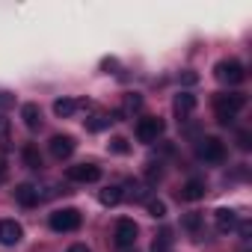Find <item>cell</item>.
<instances>
[{
	"label": "cell",
	"mask_w": 252,
	"mask_h": 252,
	"mask_svg": "<svg viewBox=\"0 0 252 252\" xmlns=\"http://www.w3.org/2000/svg\"><path fill=\"white\" fill-rule=\"evenodd\" d=\"M243 107H246V95L243 92H220V95H214V113H217L220 125H231L234 116Z\"/></svg>",
	"instance_id": "1"
},
{
	"label": "cell",
	"mask_w": 252,
	"mask_h": 252,
	"mask_svg": "<svg viewBox=\"0 0 252 252\" xmlns=\"http://www.w3.org/2000/svg\"><path fill=\"white\" fill-rule=\"evenodd\" d=\"M214 77H217L220 83H225V86H240V83L246 80V68H243L237 60H220V63L214 65Z\"/></svg>",
	"instance_id": "2"
},
{
	"label": "cell",
	"mask_w": 252,
	"mask_h": 252,
	"mask_svg": "<svg viewBox=\"0 0 252 252\" xmlns=\"http://www.w3.org/2000/svg\"><path fill=\"white\" fill-rule=\"evenodd\" d=\"M80 222H83V217H80L77 208H60V211H54V214L48 217V225H51L54 231H60V234H65V231H77Z\"/></svg>",
	"instance_id": "3"
},
{
	"label": "cell",
	"mask_w": 252,
	"mask_h": 252,
	"mask_svg": "<svg viewBox=\"0 0 252 252\" xmlns=\"http://www.w3.org/2000/svg\"><path fill=\"white\" fill-rule=\"evenodd\" d=\"M163 119H158V116H143L140 122H137V128H134V134H137V140L140 143H146V146H152V143H158L160 137H163Z\"/></svg>",
	"instance_id": "4"
},
{
	"label": "cell",
	"mask_w": 252,
	"mask_h": 252,
	"mask_svg": "<svg viewBox=\"0 0 252 252\" xmlns=\"http://www.w3.org/2000/svg\"><path fill=\"white\" fill-rule=\"evenodd\" d=\"M196 155L205 163H222L225 160V143L220 137H202L199 146H196Z\"/></svg>",
	"instance_id": "5"
},
{
	"label": "cell",
	"mask_w": 252,
	"mask_h": 252,
	"mask_svg": "<svg viewBox=\"0 0 252 252\" xmlns=\"http://www.w3.org/2000/svg\"><path fill=\"white\" fill-rule=\"evenodd\" d=\"M137 234H140V228H137V222L128 220V217H122V220L116 222V228H113V240H116L119 249H131V246L137 243Z\"/></svg>",
	"instance_id": "6"
},
{
	"label": "cell",
	"mask_w": 252,
	"mask_h": 252,
	"mask_svg": "<svg viewBox=\"0 0 252 252\" xmlns=\"http://www.w3.org/2000/svg\"><path fill=\"white\" fill-rule=\"evenodd\" d=\"M65 178L74 181V184H95L101 178V166H95V163H74V166L65 169Z\"/></svg>",
	"instance_id": "7"
},
{
	"label": "cell",
	"mask_w": 252,
	"mask_h": 252,
	"mask_svg": "<svg viewBox=\"0 0 252 252\" xmlns=\"http://www.w3.org/2000/svg\"><path fill=\"white\" fill-rule=\"evenodd\" d=\"M48 149H51V155H54L57 160H65V158H71V155H74L77 143H74V137H68V134H57V137H51Z\"/></svg>",
	"instance_id": "8"
},
{
	"label": "cell",
	"mask_w": 252,
	"mask_h": 252,
	"mask_svg": "<svg viewBox=\"0 0 252 252\" xmlns=\"http://www.w3.org/2000/svg\"><path fill=\"white\" fill-rule=\"evenodd\" d=\"M21 237H24L21 222H15V220H0V243H3V246H18Z\"/></svg>",
	"instance_id": "9"
},
{
	"label": "cell",
	"mask_w": 252,
	"mask_h": 252,
	"mask_svg": "<svg viewBox=\"0 0 252 252\" xmlns=\"http://www.w3.org/2000/svg\"><path fill=\"white\" fill-rule=\"evenodd\" d=\"M83 107H89L86 98H80V101H77V98H57V101H54V113H57L60 119H71V116H74L77 110H83Z\"/></svg>",
	"instance_id": "10"
},
{
	"label": "cell",
	"mask_w": 252,
	"mask_h": 252,
	"mask_svg": "<svg viewBox=\"0 0 252 252\" xmlns=\"http://www.w3.org/2000/svg\"><path fill=\"white\" fill-rule=\"evenodd\" d=\"M15 202L24 205V208H36L42 202V193H39L36 184H18L15 187Z\"/></svg>",
	"instance_id": "11"
},
{
	"label": "cell",
	"mask_w": 252,
	"mask_h": 252,
	"mask_svg": "<svg viewBox=\"0 0 252 252\" xmlns=\"http://www.w3.org/2000/svg\"><path fill=\"white\" fill-rule=\"evenodd\" d=\"M172 110H175L178 122H184V119L196 110V95H190V92H178L175 101H172Z\"/></svg>",
	"instance_id": "12"
},
{
	"label": "cell",
	"mask_w": 252,
	"mask_h": 252,
	"mask_svg": "<svg viewBox=\"0 0 252 252\" xmlns=\"http://www.w3.org/2000/svg\"><path fill=\"white\" fill-rule=\"evenodd\" d=\"M214 220H217V231H222V234H228V231H234L237 228V214L231 211V208H220L217 214H214Z\"/></svg>",
	"instance_id": "13"
},
{
	"label": "cell",
	"mask_w": 252,
	"mask_h": 252,
	"mask_svg": "<svg viewBox=\"0 0 252 252\" xmlns=\"http://www.w3.org/2000/svg\"><path fill=\"white\" fill-rule=\"evenodd\" d=\"M184 202H199V199H205V181L202 178H190L184 187H181V193H178Z\"/></svg>",
	"instance_id": "14"
},
{
	"label": "cell",
	"mask_w": 252,
	"mask_h": 252,
	"mask_svg": "<svg viewBox=\"0 0 252 252\" xmlns=\"http://www.w3.org/2000/svg\"><path fill=\"white\" fill-rule=\"evenodd\" d=\"M21 119H24V125H27V128L30 131H39L42 128V110H39V104H24L21 107Z\"/></svg>",
	"instance_id": "15"
},
{
	"label": "cell",
	"mask_w": 252,
	"mask_h": 252,
	"mask_svg": "<svg viewBox=\"0 0 252 252\" xmlns=\"http://www.w3.org/2000/svg\"><path fill=\"white\" fill-rule=\"evenodd\" d=\"M21 160H24L27 169H42V155H39V149H36L33 143H27V146L21 149Z\"/></svg>",
	"instance_id": "16"
},
{
	"label": "cell",
	"mask_w": 252,
	"mask_h": 252,
	"mask_svg": "<svg viewBox=\"0 0 252 252\" xmlns=\"http://www.w3.org/2000/svg\"><path fill=\"white\" fill-rule=\"evenodd\" d=\"M98 199H101V205L113 208V205H119V202L125 199V190H122V187H116V184H110V187H104V190L98 193Z\"/></svg>",
	"instance_id": "17"
},
{
	"label": "cell",
	"mask_w": 252,
	"mask_h": 252,
	"mask_svg": "<svg viewBox=\"0 0 252 252\" xmlns=\"http://www.w3.org/2000/svg\"><path fill=\"white\" fill-rule=\"evenodd\" d=\"M140 107H143V95H137V92H128L125 95V104H122V110H119V116L125 119V116H134V113H140Z\"/></svg>",
	"instance_id": "18"
},
{
	"label": "cell",
	"mask_w": 252,
	"mask_h": 252,
	"mask_svg": "<svg viewBox=\"0 0 252 252\" xmlns=\"http://www.w3.org/2000/svg\"><path fill=\"white\" fill-rule=\"evenodd\" d=\"M202 225H205V217H202L199 211H190V214H184V220H181V228L190 231V234H199Z\"/></svg>",
	"instance_id": "19"
},
{
	"label": "cell",
	"mask_w": 252,
	"mask_h": 252,
	"mask_svg": "<svg viewBox=\"0 0 252 252\" xmlns=\"http://www.w3.org/2000/svg\"><path fill=\"white\" fill-rule=\"evenodd\" d=\"M113 125V116H92V119H86V131H92V134H98V131H104V128H110Z\"/></svg>",
	"instance_id": "20"
},
{
	"label": "cell",
	"mask_w": 252,
	"mask_h": 252,
	"mask_svg": "<svg viewBox=\"0 0 252 252\" xmlns=\"http://www.w3.org/2000/svg\"><path fill=\"white\" fill-rule=\"evenodd\" d=\"M152 252H172V231L169 228H163L158 234V240L152 243Z\"/></svg>",
	"instance_id": "21"
},
{
	"label": "cell",
	"mask_w": 252,
	"mask_h": 252,
	"mask_svg": "<svg viewBox=\"0 0 252 252\" xmlns=\"http://www.w3.org/2000/svg\"><path fill=\"white\" fill-rule=\"evenodd\" d=\"M125 190H128V196H131L134 202H149V190H146L140 181H128V184H125Z\"/></svg>",
	"instance_id": "22"
},
{
	"label": "cell",
	"mask_w": 252,
	"mask_h": 252,
	"mask_svg": "<svg viewBox=\"0 0 252 252\" xmlns=\"http://www.w3.org/2000/svg\"><path fill=\"white\" fill-rule=\"evenodd\" d=\"M9 134H12V122L0 113V152H6L9 149Z\"/></svg>",
	"instance_id": "23"
},
{
	"label": "cell",
	"mask_w": 252,
	"mask_h": 252,
	"mask_svg": "<svg viewBox=\"0 0 252 252\" xmlns=\"http://www.w3.org/2000/svg\"><path fill=\"white\" fill-rule=\"evenodd\" d=\"M146 208H149V214H152L155 220H163V217H166V202H160V199H149Z\"/></svg>",
	"instance_id": "24"
},
{
	"label": "cell",
	"mask_w": 252,
	"mask_h": 252,
	"mask_svg": "<svg viewBox=\"0 0 252 252\" xmlns=\"http://www.w3.org/2000/svg\"><path fill=\"white\" fill-rule=\"evenodd\" d=\"M110 152H116V155H128L131 146H128V140H125V137H113V140H110Z\"/></svg>",
	"instance_id": "25"
},
{
	"label": "cell",
	"mask_w": 252,
	"mask_h": 252,
	"mask_svg": "<svg viewBox=\"0 0 252 252\" xmlns=\"http://www.w3.org/2000/svg\"><path fill=\"white\" fill-rule=\"evenodd\" d=\"M160 175H163L160 163H149V169H146V181H149V184H158V181H160Z\"/></svg>",
	"instance_id": "26"
},
{
	"label": "cell",
	"mask_w": 252,
	"mask_h": 252,
	"mask_svg": "<svg viewBox=\"0 0 252 252\" xmlns=\"http://www.w3.org/2000/svg\"><path fill=\"white\" fill-rule=\"evenodd\" d=\"M237 149H243V152L252 149V131H237Z\"/></svg>",
	"instance_id": "27"
},
{
	"label": "cell",
	"mask_w": 252,
	"mask_h": 252,
	"mask_svg": "<svg viewBox=\"0 0 252 252\" xmlns=\"http://www.w3.org/2000/svg\"><path fill=\"white\" fill-rule=\"evenodd\" d=\"M12 104H15V95L6 92V89H0V110H9Z\"/></svg>",
	"instance_id": "28"
},
{
	"label": "cell",
	"mask_w": 252,
	"mask_h": 252,
	"mask_svg": "<svg viewBox=\"0 0 252 252\" xmlns=\"http://www.w3.org/2000/svg\"><path fill=\"white\" fill-rule=\"evenodd\" d=\"M101 68H104L107 74H113V71L119 68V60H116V57H104V60H101Z\"/></svg>",
	"instance_id": "29"
},
{
	"label": "cell",
	"mask_w": 252,
	"mask_h": 252,
	"mask_svg": "<svg viewBox=\"0 0 252 252\" xmlns=\"http://www.w3.org/2000/svg\"><path fill=\"white\" fill-rule=\"evenodd\" d=\"M178 80H181L184 86H196V83H199V74H196V71H181Z\"/></svg>",
	"instance_id": "30"
},
{
	"label": "cell",
	"mask_w": 252,
	"mask_h": 252,
	"mask_svg": "<svg viewBox=\"0 0 252 252\" xmlns=\"http://www.w3.org/2000/svg\"><path fill=\"white\" fill-rule=\"evenodd\" d=\"M237 228H240V237H243V240H249V234H252V222H249V220H243V222H237Z\"/></svg>",
	"instance_id": "31"
},
{
	"label": "cell",
	"mask_w": 252,
	"mask_h": 252,
	"mask_svg": "<svg viewBox=\"0 0 252 252\" xmlns=\"http://www.w3.org/2000/svg\"><path fill=\"white\" fill-rule=\"evenodd\" d=\"M6 178H9V166H6V158L0 155V184H6Z\"/></svg>",
	"instance_id": "32"
},
{
	"label": "cell",
	"mask_w": 252,
	"mask_h": 252,
	"mask_svg": "<svg viewBox=\"0 0 252 252\" xmlns=\"http://www.w3.org/2000/svg\"><path fill=\"white\" fill-rule=\"evenodd\" d=\"M65 252H92V249H89L86 243H74V246H68Z\"/></svg>",
	"instance_id": "33"
}]
</instances>
